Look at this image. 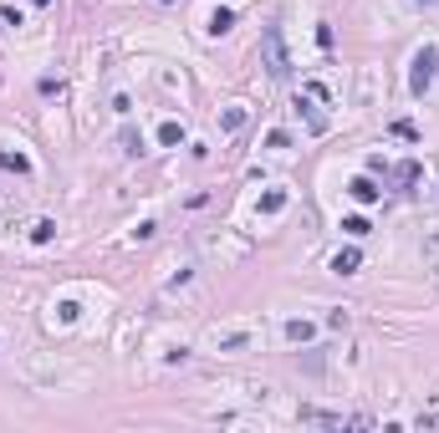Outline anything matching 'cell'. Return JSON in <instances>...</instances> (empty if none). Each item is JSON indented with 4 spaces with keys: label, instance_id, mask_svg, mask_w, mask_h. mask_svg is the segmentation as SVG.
Returning a JSON list of instances; mask_svg holds the SVG:
<instances>
[{
    "label": "cell",
    "instance_id": "1",
    "mask_svg": "<svg viewBox=\"0 0 439 433\" xmlns=\"http://www.w3.org/2000/svg\"><path fill=\"white\" fill-rule=\"evenodd\" d=\"M261 61H266V72L276 77V82H286V77H291V57H286V36H281V26H261Z\"/></svg>",
    "mask_w": 439,
    "mask_h": 433
},
{
    "label": "cell",
    "instance_id": "2",
    "mask_svg": "<svg viewBox=\"0 0 439 433\" xmlns=\"http://www.w3.org/2000/svg\"><path fill=\"white\" fill-rule=\"evenodd\" d=\"M434 72H439V46H419L414 51V67H409V92L424 97L434 87Z\"/></svg>",
    "mask_w": 439,
    "mask_h": 433
},
{
    "label": "cell",
    "instance_id": "3",
    "mask_svg": "<svg viewBox=\"0 0 439 433\" xmlns=\"http://www.w3.org/2000/svg\"><path fill=\"white\" fill-rule=\"evenodd\" d=\"M347 194H353L358 204H373V199H378L383 189H378V183H373V174H358L353 183H347Z\"/></svg>",
    "mask_w": 439,
    "mask_h": 433
},
{
    "label": "cell",
    "instance_id": "4",
    "mask_svg": "<svg viewBox=\"0 0 439 433\" xmlns=\"http://www.w3.org/2000/svg\"><path fill=\"white\" fill-rule=\"evenodd\" d=\"M358 265H363V250H358V245H347V250L332 255V270H338V275H353Z\"/></svg>",
    "mask_w": 439,
    "mask_h": 433
},
{
    "label": "cell",
    "instance_id": "5",
    "mask_svg": "<svg viewBox=\"0 0 439 433\" xmlns=\"http://www.w3.org/2000/svg\"><path fill=\"white\" fill-rule=\"evenodd\" d=\"M296 112H302L306 123H312V133H327V117H322V112L312 108V92H306V97H296Z\"/></svg>",
    "mask_w": 439,
    "mask_h": 433
},
{
    "label": "cell",
    "instance_id": "6",
    "mask_svg": "<svg viewBox=\"0 0 439 433\" xmlns=\"http://www.w3.org/2000/svg\"><path fill=\"white\" fill-rule=\"evenodd\" d=\"M230 26H235V10H230V6H215L210 10V36H225Z\"/></svg>",
    "mask_w": 439,
    "mask_h": 433
},
{
    "label": "cell",
    "instance_id": "7",
    "mask_svg": "<svg viewBox=\"0 0 439 433\" xmlns=\"http://www.w3.org/2000/svg\"><path fill=\"white\" fill-rule=\"evenodd\" d=\"M0 168H10V174H31V159L16 153V148H6V153H0Z\"/></svg>",
    "mask_w": 439,
    "mask_h": 433
},
{
    "label": "cell",
    "instance_id": "8",
    "mask_svg": "<svg viewBox=\"0 0 439 433\" xmlns=\"http://www.w3.org/2000/svg\"><path fill=\"white\" fill-rule=\"evenodd\" d=\"M159 143H164V148H179V143H184V123H174V117H169V123L159 128Z\"/></svg>",
    "mask_w": 439,
    "mask_h": 433
},
{
    "label": "cell",
    "instance_id": "9",
    "mask_svg": "<svg viewBox=\"0 0 439 433\" xmlns=\"http://www.w3.org/2000/svg\"><path fill=\"white\" fill-rule=\"evenodd\" d=\"M312 336H317L312 321H286V342H312Z\"/></svg>",
    "mask_w": 439,
    "mask_h": 433
},
{
    "label": "cell",
    "instance_id": "10",
    "mask_svg": "<svg viewBox=\"0 0 439 433\" xmlns=\"http://www.w3.org/2000/svg\"><path fill=\"white\" fill-rule=\"evenodd\" d=\"M286 209V189H271V194H261V214H281Z\"/></svg>",
    "mask_w": 439,
    "mask_h": 433
},
{
    "label": "cell",
    "instance_id": "11",
    "mask_svg": "<svg viewBox=\"0 0 439 433\" xmlns=\"http://www.w3.org/2000/svg\"><path fill=\"white\" fill-rule=\"evenodd\" d=\"M31 240H36V245H51V240H57V219H41V225H31Z\"/></svg>",
    "mask_w": 439,
    "mask_h": 433
},
{
    "label": "cell",
    "instance_id": "12",
    "mask_svg": "<svg viewBox=\"0 0 439 433\" xmlns=\"http://www.w3.org/2000/svg\"><path fill=\"white\" fill-rule=\"evenodd\" d=\"M342 230H347V234H353V240H363V234H368L373 225H368V219H363V214H353V219H342Z\"/></svg>",
    "mask_w": 439,
    "mask_h": 433
},
{
    "label": "cell",
    "instance_id": "13",
    "mask_svg": "<svg viewBox=\"0 0 439 433\" xmlns=\"http://www.w3.org/2000/svg\"><path fill=\"white\" fill-rule=\"evenodd\" d=\"M220 123H225V133H240V128H245V108H230Z\"/></svg>",
    "mask_w": 439,
    "mask_h": 433
},
{
    "label": "cell",
    "instance_id": "14",
    "mask_svg": "<svg viewBox=\"0 0 439 433\" xmlns=\"http://www.w3.org/2000/svg\"><path fill=\"white\" fill-rule=\"evenodd\" d=\"M393 138H409V143H419V128L409 123V117H398V123H393Z\"/></svg>",
    "mask_w": 439,
    "mask_h": 433
},
{
    "label": "cell",
    "instance_id": "15",
    "mask_svg": "<svg viewBox=\"0 0 439 433\" xmlns=\"http://www.w3.org/2000/svg\"><path fill=\"white\" fill-rule=\"evenodd\" d=\"M393 179H398V183H414V179H419V163H414V159L398 163V168H393Z\"/></svg>",
    "mask_w": 439,
    "mask_h": 433
},
{
    "label": "cell",
    "instance_id": "16",
    "mask_svg": "<svg viewBox=\"0 0 439 433\" xmlns=\"http://www.w3.org/2000/svg\"><path fill=\"white\" fill-rule=\"evenodd\" d=\"M123 153H133V159H138V153H144V133H123Z\"/></svg>",
    "mask_w": 439,
    "mask_h": 433
},
{
    "label": "cell",
    "instance_id": "17",
    "mask_svg": "<svg viewBox=\"0 0 439 433\" xmlns=\"http://www.w3.org/2000/svg\"><path fill=\"white\" fill-rule=\"evenodd\" d=\"M31 6H51V0H31Z\"/></svg>",
    "mask_w": 439,
    "mask_h": 433
},
{
    "label": "cell",
    "instance_id": "18",
    "mask_svg": "<svg viewBox=\"0 0 439 433\" xmlns=\"http://www.w3.org/2000/svg\"><path fill=\"white\" fill-rule=\"evenodd\" d=\"M419 6H434V0H419Z\"/></svg>",
    "mask_w": 439,
    "mask_h": 433
},
{
    "label": "cell",
    "instance_id": "19",
    "mask_svg": "<svg viewBox=\"0 0 439 433\" xmlns=\"http://www.w3.org/2000/svg\"><path fill=\"white\" fill-rule=\"evenodd\" d=\"M159 6H169V0H159Z\"/></svg>",
    "mask_w": 439,
    "mask_h": 433
}]
</instances>
